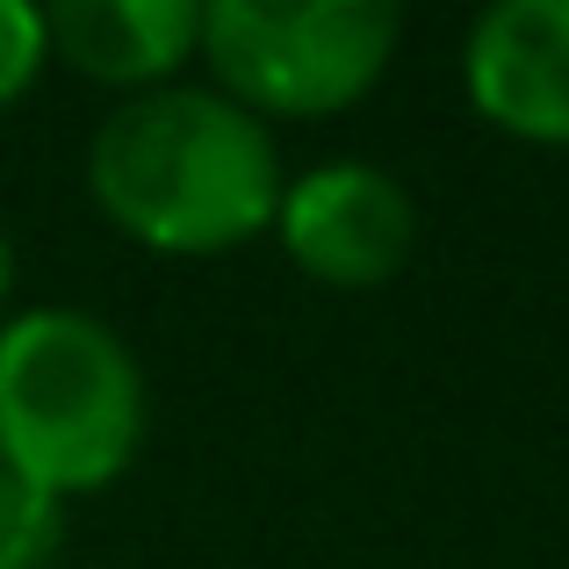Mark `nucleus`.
Masks as SVG:
<instances>
[{
	"instance_id": "nucleus-1",
	"label": "nucleus",
	"mask_w": 569,
	"mask_h": 569,
	"mask_svg": "<svg viewBox=\"0 0 569 569\" xmlns=\"http://www.w3.org/2000/svg\"><path fill=\"white\" fill-rule=\"evenodd\" d=\"M80 173L109 231L159 260H223L267 238L289 188L274 130L202 80L116 101Z\"/></svg>"
},
{
	"instance_id": "nucleus-2",
	"label": "nucleus",
	"mask_w": 569,
	"mask_h": 569,
	"mask_svg": "<svg viewBox=\"0 0 569 569\" xmlns=\"http://www.w3.org/2000/svg\"><path fill=\"white\" fill-rule=\"evenodd\" d=\"M152 440V389L109 318L29 303L0 325V469L58 505L123 483Z\"/></svg>"
},
{
	"instance_id": "nucleus-3",
	"label": "nucleus",
	"mask_w": 569,
	"mask_h": 569,
	"mask_svg": "<svg viewBox=\"0 0 569 569\" xmlns=\"http://www.w3.org/2000/svg\"><path fill=\"white\" fill-rule=\"evenodd\" d=\"M403 43L389 0H202V87L274 123H325L382 87Z\"/></svg>"
},
{
	"instance_id": "nucleus-4",
	"label": "nucleus",
	"mask_w": 569,
	"mask_h": 569,
	"mask_svg": "<svg viewBox=\"0 0 569 569\" xmlns=\"http://www.w3.org/2000/svg\"><path fill=\"white\" fill-rule=\"evenodd\" d=\"M274 238L289 267L318 289L368 296L403 274L418 246V202L376 159H318L289 173L274 209Z\"/></svg>"
},
{
	"instance_id": "nucleus-5",
	"label": "nucleus",
	"mask_w": 569,
	"mask_h": 569,
	"mask_svg": "<svg viewBox=\"0 0 569 569\" xmlns=\"http://www.w3.org/2000/svg\"><path fill=\"white\" fill-rule=\"evenodd\" d=\"M461 87L490 130L569 144V0H498L469 22Z\"/></svg>"
},
{
	"instance_id": "nucleus-6",
	"label": "nucleus",
	"mask_w": 569,
	"mask_h": 569,
	"mask_svg": "<svg viewBox=\"0 0 569 569\" xmlns=\"http://www.w3.org/2000/svg\"><path fill=\"white\" fill-rule=\"evenodd\" d=\"M51 66L80 72L116 94H152L194 66L202 0H51L43 8Z\"/></svg>"
},
{
	"instance_id": "nucleus-7",
	"label": "nucleus",
	"mask_w": 569,
	"mask_h": 569,
	"mask_svg": "<svg viewBox=\"0 0 569 569\" xmlns=\"http://www.w3.org/2000/svg\"><path fill=\"white\" fill-rule=\"evenodd\" d=\"M58 556H66V505L0 469V569H58Z\"/></svg>"
},
{
	"instance_id": "nucleus-8",
	"label": "nucleus",
	"mask_w": 569,
	"mask_h": 569,
	"mask_svg": "<svg viewBox=\"0 0 569 569\" xmlns=\"http://www.w3.org/2000/svg\"><path fill=\"white\" fill-rule=\"evenodd\" d=\"M51 66V43H43V8L37 0H0V109L29 94Z\"/></svg>"
},
{
	"instance_id": "nucleus-9",
	"label": "nucleus",
	"mask_w": 569,
	"mask_h": 569,
	"mask_svg": "<svg viewBox=\"0 0 569 569\" xmlns=\"http://www.w3.org/2000/svg\"><path fill=\"white\" fill-rule=\"evenodd\" d=\"M14 281H22V260H14V231L0 223V325L14 318Z\"/></svg>"
}]
</instances>
